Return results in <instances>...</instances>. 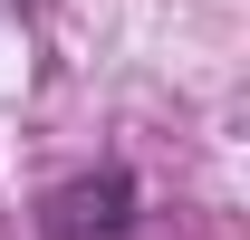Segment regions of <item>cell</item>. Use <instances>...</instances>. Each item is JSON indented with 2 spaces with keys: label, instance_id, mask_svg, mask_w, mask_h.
I'll return each mask as SVG.
<instances>
[{
  "label": "cell",
  "instance_id": "obj_1",
  "mask_svg": "<svg viewBox=\"0 0 250 240\" xmlns=\"http://www.w3.org/2000/svg\"><path fill=\"white\" fill-rule=\"evenodd\" d=\"M135 221H145L135 163H96V173L58 182V192L39 202V231H48V240H135Z\"/></svg>",
  "mask_w": 250,
  "mask_h": 240
}]
</instances>
